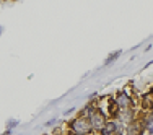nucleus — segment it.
I'll return each instance as SVG.
<instances>
[{
    "instance_id": "f257e3e1",
    "label": "nucleus",
    "mask_w": 153,
    "mask_h": 135,
    "mask_svg": "<svg viewBox=\"0 0 153 135\" xmlns=\"http://www.w3.org/2000/svg\"><path fill=\"white\" fill-rule=\"evenodd\" d=\"M68 129L72 130L74 134H78V135H88L90 132H93L91 129V124L86 116H78L68 124Z\"/></svg>"
},
{
    "instance_id": "9b49d317",
    "label": "nucleus",
    "mask_w": 153,
    "mask_h": 135,
    "mask_svg": "<svg viewBox=\"0 0 153 135\" xmlns=\"http://www.w3.org/2000/svg\"><path fill=\"white\" fill-rule=\"evenodd\" d=\"M2 33H3V28H2V26H0V36H2Z\"/></svg>"
},
{
    "instance_id": "423d86ee",
    "label": "nucleus",
    "mask_w": 153,
    "mask_h": 135,
    "mask_svg": "<svg viewBox=\"0 0 153 135\" xmlns=\"http://www.w3.org/2000/svg\"><path fill=\"white\" fill-rule=\"evenodd\" d=\"M117 106L121 109H126V108H129L130 106V99H129V96H127V94H119L117 96Z\"/></svg>"
},
{
    "instance_id": "f8f14e48",
    "label": "nucleus",
    "mask_w": 153,
    "mask_h": 135,
    "mask_svg": "<svg viewBox=\"0 0 153 135\" xmlns=\"http://www.w3.org/2000/svg\"><path fill=\"white\" fill-rule=\"evenodd\" d=\"M72 135H78V134H72Z\"/></svg>"
},
{
    "instance_id": "ddd939ff",
    "label": "nucleus",
    "mask_w": 153,
    "mask_h": 135,
    "mask_svg": "<svg viewBox=\"0 0 153 135\" xmlns=\"http://www.w3.org/2000/svg\"><path fill=\"white\" fill-rule=\"evenodd\" d=\"M100 135H101V134H100Z\"/></svg>"
},
{
    "instance_id": "9d476101",
    "label": "nucleus",
    "mask_w": 153,
    "mask_h": 135,
    "mask_svg": "<svg viewBox=\"0 0 153 135\" xmlns=\"http://www.w3.org/2000/svg\"><path fill=\"white\" fill-rule=\"evenodd\" d=\"M112 135H122L121 132H114V134H112Z\"/></svg>"
},
{
    "instance_id": "1a4fd4ad",
    "label": "nucleus",
    "mask_w": 153,
    "mask_h": 135,
    "mask_svg": "<svg viewBox=\"0 0 153 135\" xmlns=\"http://www.w3.org/2000/svg\"><path fill=\"white\" fill-rule=\"evenodd\" d=\"M57 122V119H52V120H49V122L46 124V125H52V124H56Z\"/></svg>"
},
{
    "instance_id": "39448f33",
    "label": "nucleus",
    "mask_w": 153,
    "mask_h": 135,
    "mask_svg": "<svg viewBox=\"0 0 153 135\" xmlns=\"http://www.w3.org/2000/svg\"><path fill=\"white\" fill-rule=\"evenodd\" d=\"M140 130H142V127H140V124H137V122H130L129 125L126 127V134L127 135H138Z\"/></svg>"
},
{
    "instance_id": "7ed1b4c3",
    "label": "nucleus",
    "mask_w": 153,
    "mask_h": 135,
    "mask_svg": "<svg viewBox=\"0 0 153 135\" xmlns=\"http://www.w3.org/2000/svg\"><path fill=\"white\" fill-rule=\"evenodd\" d=\"M117 122L121 124H126V125H129L130 122L134 120V111L130 108H126V109H121V111L117 112Z\"/></svg>"
},
{
    "instance_id": "6e6552de",
    "label": "nucleus",
    "mask_w": 153,
    "mask_h": 135,
    "mask_svg": "<svg viewBox=\"0 0 153 135\" xmlns=\"http://www.w3.org/2000/svg\"><path fill=\"white\" fill-rule=\"evenodd\" d=\"M147 127H148V130L153 134V117H150L148 119V124H147Z\"/></svg>"
},
{
    "instance_id": "0eeeda50",
    "label": "nucleus",
    "mask_w": 153,
    "mask_h": 135,
    "mask_svg": "<svg viewBox=\"0 0 153 135\" xmlns=\"http://www.w3.org/2000/svg\"><path fill=\"white\" fill-rule=\"evenodd\" d=\"M15 125H18V120L13 119V120H10V122H8V125H7V127H8V130H12Z\"/></svg>"
},
{
    "instance_id": "f03ea898",
    "label": "nucleus",
    "mask_w": 153,
    "mask_h": 135,
    "mask_svg": "<svg viewBox=\"0 0 153 135\" xmlns=\"http://www.w3.org/2000/svg\"><path fill=\"white\" fill-rule=\"evenodd\" d=\"M86 117H88L90 124H91L93 130H103V127L106 125V122H108L106 116H104V112L101 111V109H93Z\"/></svg>"
},
{
    "instance_id": "20e7f679",
    "label": "nucleus",
    "mask_w": 153,
    "mask_h": 135,
    "mask_svg": "<svg viewBox=\"0 0 153 135\" xmlns=\"http://www.w3.org/2000/svg\"><path fill=\"white\" fill-rule=\"evenodd\" d=\"M121 122H106V125L101 130V135H112L114 132H121Z\"/></svg>"
}]
</instances>
